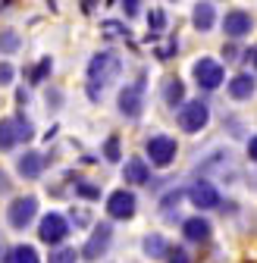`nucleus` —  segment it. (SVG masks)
Listing matches in <instances>:
<instances>
[{
    "instance_id": "1",
    "label": "nucleus",
    "mask_w": 257,
    "mask_h": 263,
    "mask_svg": "<svg viewBox=\"0 0 257 263\" xmlns=\"http://www.w3.org/2000/svg\"><path fill=\"white\" fill-rule=\"evenodd\" d=\"M122 72V60L116 50H98L91 57L88 63V82H91V91H98V88H107L119 79Z\"/></svg>"
},
{
    "instance_id": "2",
    "label": "nucleus",
    "mask_w": 257,
    "mask_h": 263,
    "mask_svg": "<svg viewBox=\"0 0 257 263\" xmlns=\"http://www.w3.org/2000/svg\"><path fill=\"white\" fill-rule=\"evenodd\" d=\"M179 128L182 132H188V135H198V132L210 122V107L204 104V101H188V104H182L179 107Z\"/></svg>"
},
{
    "instance_id": "3",
    "label": "nucleus",
    "mask_w": 257,
    "mask_h": 263,
    "mask_svg": "<svg viewBox=\"0 0 257 263\" xmlns=\"http://www.w3.org/2000/svg\"><path fill=\"white\" fill-rule=\"evenodd\" d=\"M144 154L151 157V166H170V163L176 160V154H179V144H176V138H170V135H151L148 141H144Z\"/></svg>"
},
{
    "instance_id": "4",
    "label": "nucleus",
    "mask_w": 257,
    "mask_h": 263,
    "mask_svg": "<svg viewBox=\"0 0 257 263\" xmlns=\"http://www.w3.org/2000/svg\"><path fill=\"white\" fill-rule=\"evenodd\" d=\"M35 216H38V197H35V194L13 197V204L7 207V222H10L13 229H25Z\"/></svg>"
},
{
    "instance_id": "5",
    "label": "nucleus",
    "mask_w": 257,
    "mask_h": 263,
    "mask_svg": "<svg viewBox=\"0 0 257 263\" xmlns=\"http://www.w3.org/2000/svg\"><path fill=\"white\" fill-rule=\"evenodd\" d=\"M119 113L125 119H138L144 113V79L132 82V85H125L119 91Z\"/></svg>"
},
{
    "instance_id": "6",
    "label": "nucleus",
    "mask_w": 257,
    "mask_h": 263,
    "mask_svg": "<svg viewBox=\"0 0 257 263\" xmlns=\"http://www.w3.org/2000/svg\"><path fill=\"white\" fill-rule=\"evenodd\" d=\"M188 201L198 210H216V207H223V194H219V188L210 179H198L188 188Z\"/></svg>"
},
{
    "instance_id": "7",
    "label": "nucleus",
    "mask_w": 257,
    "mask_h": 263,
    "mask_svg": "<svg viewBox=\"0 0 257 263\" xmlns=\"http://www.w3.org/2000/svg\"><path fill=\"white\" fill-rule=\"evenodd\" d=\"M110 241H113V226H110V222H101V226H94L91 238H88V241H85V248L79 251V254H82V260H88V263L101 260V257L107 254Z\"/></svg>"
},
{
    "instance_id": "8",
    "label": "nucleus",
    "mask_w": 257,
    "mask_h": 263,
    "mask_svg": "<svg viewBox=\"0 0 257 263\" xmlns=\"http://www.w3.org/2000/svg\"><path fill=\"white\" fill-rule=\"evenodd\" d=\"M69 235V222H66V216H60V213H47V216H41V222H38V238L44 241V245H63V238Z\"/></svg>"
},
{
    "instance_id": "9",
    "label": "nucleus",
    "mask_w": 257,
    "mask_h": 263,
    "mask_svg": "<svg viewBox=\"0 0 257 263\" xmlns=\"http://www.w3.org/2000/svg\"><path fill=\"white\" fill-rule=\"evenodd\" d=\"M195 82H198V88H204V91H216L219 85H223V79H226V72H223V66L216 63V60H198L195 63Z\"/></svg>"
},
{
    "instance_id": "10",
    "label": "nucleus",
    "mask_w": 257,
    "mask_h": 263,
    "mask_svg": "<svg viewBox=\"0 0 257 263\" xmlns=\"http://www.w3.org/2000/svg\"><path fill=\"white\" fill-rule=\"evenodd\" d=\"M135 207H138L135 194L125 191V188H119V191H113L107 197V216L110 219H132L135 216Z\"/></svg>"
},
{
    "instance_id": "11",
    "label": "nucleus",
    "mask_w": 257,
    "mask_h": 263,
    "mask_svg": "<svg viewBox=\"0 0 257 263\" xmlns=\"http://www.w3.org/2000/svg\"><path fill=\"white\" fill-rule=\"evenodd\" d=\"M251 28H254V16L248 10H229L223 16V31H226V38H232V41L251 35Z\"/></svg>"
},
{
    "instance_id": "12",
    "label": "nucleus",
    "mask_w": 257,
    "mask_h": 263,
    "mask_svg": "<svg viewBox=\"0 0 257 263\" xmlns=\"http://www.w3.org/2000/svg\"><path fill=\"white\" fill-rule=\"evenodd\" d=\"M182 235L188 238V241H195V245H204V241H210V235H213V226H210V219L207 216H188L185 222H182Z\"/></svg>"
},
{
    "instance_id": "13",
    "label": "nucleus",
    "mask_w": 257,
    "mask_h": 263,
    "mask_svg": "<svg viewBox=\"0 0 257 263\" xmlns=\"http://www.w3.org/2000/svg\"><path fill=\"white\" fill-rule=\"evenodd\" d=\"M226 91H229L232 101H248V97H254V91H257V79L251 72H238V76L229 79Z\"/></svg>"
},
{
    "instance_id": "14",
    "label": "nucleus",
    "mask_w": 257,
    "mask_h": 263,
    "mask_svg": "<svg viewBox=\"0 0 257 263\" xmlns=\"http://www.w3.org/2000/svg\"><path fill=\"white\" fill-rule=\"evenodd\" d=\"M16 170H19V176H25V179H38V176L44 173V154L25 151V154L16 160Z\"/></svg>"
},
{
    "instance_id": "15",
    "label": "nucleus",
    "mask_w": 257,
    "mask_h": 263,
    "mask_svg": "<svg viewBox=\"0 0 257 263\" xmlns=\"http://www.w3.org/2000/svg\"><path fill=\"white\" fill-rule=\"evenodd\" d=\"M122 179L132 182V185H148L151 182V166L141 157H132V160H125V166H122Z\"/></svg>"
},
{
    "instance_id": "16",
    "label": "nucleus",
    "mask_w": 257,
    "mask_h": 263,
    "mask_svg": "<svg viewBox=\"0 0 257 263\" xmlns=\"http://www.w3.org/2000/svg\"><path fill=\"white\" fill-rule=\"evenodd\" d=\"M170 248H173V245L160 235V232H151V235H144V241H141V251H144V257H151V260H167Z\"/></svg>"
},
{
    "instance_id": "17",
    "label": "nucleus",
    "mask_w": 257,
    "mask_h": 263,
    "mask_svg": "<svg viewBox=\"0 0 257 263\" xmlns=\"http://www.w3.org/2000/svg\"><path fill=\"white\" fill-rule=\"evenodd\" d=\"M191 22H195L198 31H210L216 22V4H195V13H191Z\"/></svg>"
},
{
    "instance_id": "18",
    "label": "nucleus",
    "mask_w": 257,
    "mask_h": 263,
    "mask_svg": "<svg viewBox=\"0 0 257 263\" xmlns=\"http://www.w3.org/2000/svg\"><path fill=\"white\" fill-rule=\"evenodd\" d=\"M19 144V128H16V119L7 116V119H0V151H10Z\"/></svg>"
},
{
    "instance_id": "19",
    "label": "nucleus",
    "mask_w": 257,
    "mask_h": 263,
    "mask_svg": "<svg viewBox=\"0 0 257 263\" xmlns=\"http://www.w3.org/2000/svg\"><path fill=\"white\" fill-rule=\"evenodd\" d=\"M4 263H41V257H38V251L31 245H16V248H10Z\"/></svg>"
},
{
    "instance_id": "20",
    "label": "nucleus",
    "mask_w": 257,
    "mask_h": 263,
    "mask_svg": "<svg viewBox=\"0 0 257 263\" xmlns=\"http://www.w3.org/2000/svg\"><path fill=\"white\" fill-rule=\"evenodd\" d=\"M163 101L170 107H179L185 101V85H182V79H167L163 82Z\"/></svg>"
},
{
    "instance_id": "21",
    "label": "nucleus",
    "mask_w": 257,
    "mask_h": 263,
    "mask_svg": "<svg viewBox=\"0 0 257 263\" xmlns=\"http://www.w3.org/2000/svg\"><path fill=\"white\" fill-rule=\"evenodd\" d=\"M22 47V35H19V31L16 28H4V31H0V53H16Z\"/></svg>"
},
{
    "instance_id": "22",
    "label": "nucleus",
    "mask_w": 257,
    "mask_h": 263,
    "mask_svg": "<svg viewBox=\"0 0 257 263\" xmlns=\"http://www.w3.org/2000/svg\"><path fill=\"white\" fill-rule=\"evenodd\" d=\"M13 119H16V128H19V144H22V141H31V138H35V125H31V119H25L22 113H16Z\"/></svg>"
},
{
    "instance_id": "23",
    "label": "nucleus",
    "mask_w": 257,
    "mask_h": 263,
    "mask_svg": "<svg viewBox=\"0 0 257 263\" xmlns=\"http://www.w3.org/2000/svg\"><path fill=\"white\" fill-rule=\"evenodd\" d=\"M104 157H107V163H119L122 151H119V138H116V135H110V138L104 141Z\"/></svg>"
},
{
    "instance_id": "24",
    "label": "nucleus",
    "mask_w": 257,
    "mask_h": 263,
    "mask_svg": "<svg viewBox=\"0 0 257 263\" xmlns=\"http://www.w3.org/2000/svg\"><path fill=\"white\" fill-rule=\"evenodd\" d=\"M185 194H188V191H182V188H173V191L163 197V201H160V207H163V213H167V216H170V210H173V207H179V201H182Z\"/></svg>"
},
{
    "instance_id": "25",
    "label": "nucleus",
    "mask_w": 257,
    "mask_h": 263,
    "mask_svg": "<svg viewBox=\"0 0 257 263\" xmlns=\"http://www.w3.org/2000/svg\"><path fill=\"white\" fill-rule=\"evenodd\" d=\"M76 194H79V197H88V201H94V197H101V188L91 185V182H85V179H79V182H76Z\"/></svg>"
},
{
    "instance_id": "26",
    "label": "nucleus",
    "mask_w": 257,
    "mask_h": 263,
    "mask_svg": "<svg viewBox=\"0 0 257 263\" xmlns=\"http://www.w3.org/2000/svg\"><path fill=\"white\" fill-rule=\"evenodd\" d=\"M82 254H76V248H60L50 254V263H76Z\"/></svg>"
},
{
    "instance_id": "27",
    "label": "nucleus",
    "mask_w": 257,
    "mask_h": 263,
    "mask_svg": "<svg viewBox=\"0 0 257 263\" xmlns=\"http://www.w3.org/2000/svg\"><path fill=\"white\" fill-rule=\"evenodd\" d=\"M50 69H53V60H50V57H44V60L35 66V69H31V82H35V85H38V82H44Z\"/></svg>"
},
{
    "instance_id": "28",
    "label": "nucleus",
    "mask_w": 257,
    "mask_h": 263,
    "mask_svg": "<svg viewBox=\"0 0 257 263\" xmlns=\"http://www.w3.org/2000/svg\"><path fill=\"white\" fill-rule=\"evenodd\" d=\"M148 25H151V31H154V35H160V31H163V25H167V13H163V10H151V16H148Z\"/></svg>"
},
{
    "instance_id": "29",
    "label": "nucleus",
    "mask_w": 257,
    "mask_h": 263,
    "mask_svg": "<svg viewBox=\"0 0 257 263\" xmlns=\"http://www.w3.org/2000/svg\"><path fill=\"white\" fill-rule=\"evenodd\" d=\"M167 263H195V257H191L185 248H170V254H167Z\"/></svg>"
},
{
    "instance_id": "30",
    "label": "nucleus",
    "mask_w": 257,
    "mask_h": 263,
    "mask_svg": "<svg viewBox=\"0 0 257 263\" xmlns=\"http://www.w3.org/2000/svg\"><path fill=\"white\" fill-rule=\"evenodd\" d=\"M13 79H16V69L10 63H0V85H13Z\"/></svg>"
},
{
    "instance_id": "31",
    "label": "nucleus",
    "mask_w": 257,
    "mask_h": 263,
    "mask_svg": "<svg viewBox=\"0 0 257 263\" xmlns=\"http://www.w3.org/2000/svg\"><path fill=\"white\" fill-rule=\"evenodd\" d=\"M138 0H125V4H122V10H125V16H138Z\"/></svg>"
},
{
    "instance_id": "32",
    "label": "nucleus",
    "mask_w": 257,
    "mask_h": 263,
    "mask_svg": "<svg viewBox=\"0 0 257 263\" xmlns=\"http://www.w3.org/2000/svg\"><path fill=\"white\" fill-rule=\"evenodd\" d=\"M104 28L110 35H125V25H119V22H104Z\"/></svg>"
},
{
    "instance_id": "33",
    "label": "nucleus",
    "mask_w": 257,
    "mask_h": 263,
    "mask_svg": "<svg viewBox=\"0 0 257 263\" xmlns=\"http://www.w3.org/2000/svg\"><path fill=\"white\" fill-rule=\"evenodd\" d=\"M248 157H251V163H257V135L248 141Z\"/></svg>"
},
{
    "instance_id": "34",
    "label": "nucleus",
    "mask_w": 257,
    "mask_h": 263,
    "mask_svg": "<svg viewBox=\"0 0 257 263\" xmlns=\"http://www.w3.org/2000/svg\"><path fill=\"white\" fill-rule=\"evenodd\" d=\"M0 191H10V179H7L4 170H0Z\"/></svg>"
},
{
    "instance_id": "35",
    "label": "nucleus",
    "mask_w": 257,
    "mask_h": 263,
    "mask_svg": "<svg viewBox=\"0 0 257 263\" xmlns=\"http://www.w3.org/2000/svg\"><path fill=\"white\" fill-rule=\"evenodd\" d=\"M7 254H10V251H7V245H4V235H0V260H7Z\"/></svg>"
},
{
    "instance_id": "36",
    "label": "nucleus",
    "mask_w": 257,
    "mask_h": 263,
    "mask_svg": "<svg viewBox=\"0 0 257 263\" xmlns=\"http://www.w3.org/2000/svg\"><path fill=\"white\" fill-rule=\"evenodd\" d=\"M248 60L254 63V69H257V47H251V50H248Z\"/></svg>"
},
{
    "instance_id": "37",
    "label": "nucleus",
    "mask_w": 257,
    "mask_h": 263,
    "mask_svg": "<svg viewBox=\"0 0 257 263\" xmlns=\"http://www.w3.org/2000/svg\"><path fill=\"white\" fill-rule=\"evenodd\" d=\"M7 7H10V4H7V0H0V10H7Z\"/></svg>"
}]
</instances>
